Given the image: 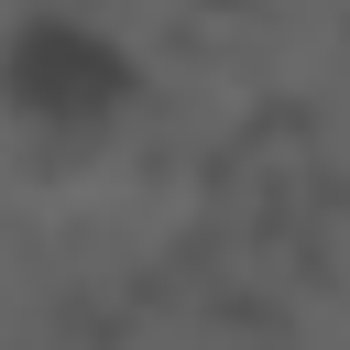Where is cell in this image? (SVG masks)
<instances>
[{"label":"cell","instance_id":"obj_1","mask_svg":"<svg viewBox=\"0 0 350 350\" xmlns=\"http://www.w3.org/2000/svg\"><path fill=\"white\" fill-rule=\"evenodd\" d=\"M131 109H142L131 66H120L98 33H77V22H33V33L0 55V131H11V153L44 164V175L109 164V142L131 131Z\"/></svg>","mask_w":350,"mask_h":350}]
</instances>
